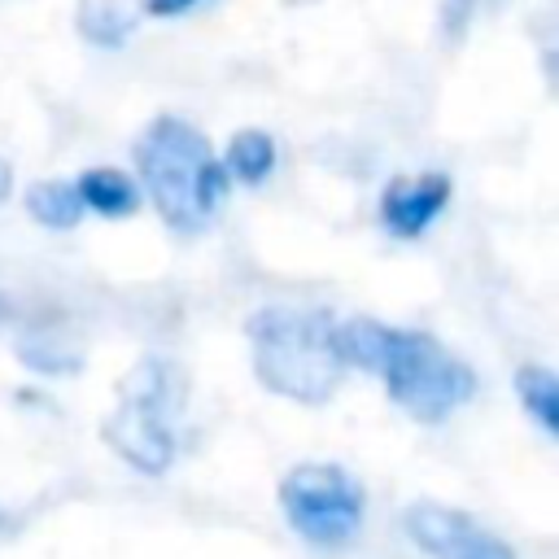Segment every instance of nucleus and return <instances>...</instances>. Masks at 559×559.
Returning a JSON list of instances; mask_svg holds the SVG:
<instances>
[{
	"instance_id": "obj_1",
	"label": "nucleus",
	"mask_w": 559,
	"mask_h": 559,
	"mask_svg": "<svg viewBox=\"0 0 559 559\" xmlns=\"http://www.w3.org/2000/svg\"><path fill=\"white\" fill-rule=\"evenodd\" d=\"M336 354L345 367L380 376L389 397L419 424H441L476 393V371L428 332L389 328L380 319H345L336 323Z\"/></svg>"
},
{
	"instance_id": "obj_2",
	"label": "nucleus",
	"mask_w": 559,
	"mask_h": 559,
	"mask_svg": "<svg viewBox=\"0 0 559 559\" xmlns=\"http://www.w3.org/2000/svg\"><path fill=\"white\" fill-rule=\"evenodd\" d=\"M135 166L162 223L175 231H201L227 197V170L210 140L183 118H153L135 140Z\"/></svg>"
},
{
	"instance_id": "obj_3",
	"label": "nucleus",
	"mask_w": 559,
	"mask_h": 559,
	"mask_svg": "<svg viewBox=\"0 0 559 559\" xmlns=\"http://www.w3.org/2000/svg\"><path fill=\"white\" fill-rule=\"evenodd\" d=\"M245 332L253 345V371L271 393L301 406H323L336 393L345 358L336 354V319L328 310L266 306L249 314Z\"/></svg>"
},
{
	"instance_id": "obj_4",
	"label": "nucleus",
	"mask_w": 559,
	"mask_h": 559,
	"mask_svg": "<svg viewBox=\"0 0 559 559\" xmlns=\"http://www.w3.org/2000/svg\"><path fill=\"white\" fill-rule=\"evenodd\" d=\"M280 507L301 542L319 550L349 546L362 528V485L336 463H301L280 480Z\"/></svg>"
},
{
	"instance_id": "obj_5",
	"label": "nucleus",
	"mask_w": 559,
	"mask_h": 559,
	"mask_svg": "<svg viewBox=\"0 0 559 559\" xmlns=\"http://www.w3.org/2000/svg\"><path fill=\"white\" fill-rule=\"evenodd\" d=\"M166 397L170 380L157 362H144L122 384V402L105 419V441L118 450L122 463H131L144 476H162L175 463V437L166 424Z\"/></svg>"
},
{
	"instance_id": "obj_6",
	"label": "nucleus",
	"mask_w": 559,
	"mask_h": 559,
	"mask_svg": "<svg viewBox=\"0 0 559 559\" xmlns=\"http://www.w3.org/2000/svg\"><path fill=\"white\" fill-rule=\"evenodd\" d=\"M402 528H406V537H411L419 550H428L432 559H515V550H511L502 537L485 533L472 515L450 511V507H437V502H415V507H406Z\"/></svg>"
},
{
	"instance_id": "obj_7",
	"label": "nucleus",
	"mask_w": 559,
	"mask_h": 559,
	"mask_svg": "<svg viewBox=\"0 0 559 559\" xmlns=\"http://www.w3.org/2000/svg\"><path fill=\"white\" fill-rule=\"evenodd\" d=\"M450 175L441 170H428V175H397L384 183L380 192V223L389 236L397 240H411L419 231H428V223L450 205Z\"/></svg>"
},
{
	"instance_id": "obj_8",
	"label": "nucleus",
	"mask_w": 559,
	"mask_h": 559,
	"mask_svg": "<svg viewBox=\"0 0 559 559\" xmlns=\"http://www.w3.org/2000/svg\"><path fill=\"white\" fill-rule=\"evenodd\" d=\"M74 192L83 201V210H96L105 218H127L140 210V188L131 175L114 170V166H92L74 179Z\"/></svg>"
},
{
	"instance_id": "obj_9",
	"label": "nucleus",
	"mask_w": 559,
	"mask_h": 559,
	"mask_svg": "<svg viewBox=\"0 0 559 559\" xmlns=\"http://www.w3.org/2000/svg\"><path fill=\"white\" fill-rule=\"evenodd\" d=\"M135 22H140L135 0H79V31L96 48H122Z\"/></svg>"
},
{
	"instance_id": "obj_10",
	"label": "nucleus",
	"mask_w": 559,
	"mask_h": 559,
	"mask_svg": "<svg viewBox=\"0 0 559 559\" xmlns=\"http://www.w3.org/2000/svg\"><path fill=\"white\" fill-rule=\"evenodd\" d=\"M275 140L266 135V131H258V127H249V131H236L231 135V144H227V157H218L223 162V170H227V179H240V183H262L271 170H275Z\"/></svg>"
},
{
	"instance_id": "obj_11",
	"label": "nucleus",
	"mask_w": 559,
	"mask_h": 559,
	"mask_svg": "<svg viewBox=\"0 0 559 559\" xmlns=\"http://www.w3.org/2000/svg\"><path fill=\"white\" fill-rule=\"evenodd\" d=\"M26 210H31L35 223H44V227H52V231H70V227H79V218H83V201H79V192H74L70 179L31 183V188H26Z\"/></svg>"
},
{
	"instance_id": "obj_12",
	"label": "nucleus",
	"mask_w": 559,
	"mask_h": 559,
	"mask_svg": "<svg viewBox=\"0 0 559 559\" xmlns=\"http://www.w3.org/2000/svg\"><path fill=\"white\" fill-rule=\"evenodd\" d=\"M515 393H520V402H524V411L542 424V432H559V380H555V371L550 367H537V362H528V367H520L515 371Z\"/></svg>"
},
{
	"instance_id": "obj_13",
	"label": "nucleus",
	"mask_w": 559,
	"mask_h": 559,
	"mask_svg": "<svg viewBox=\"0 0 559 559\" xmlns=\"http://www.w3.org/2000/svg\"><path fill=\"white\" fill-rule=\"evenodd\" d=\"M197 0H144V9L153 13V17H179L183 9H192Z\"/></svg>"
},
{
	"instance_id": "obj_14",
	"label": "nucleus",
	"mask_w": 559,
	"mask_h": 559,
	"mask_svg": "<svg viewBox=\"0 0 559 559\" xmlns=\"http://www.w3.org/2000/svg\"><path fill=\"white\" fill-rule=\"evenodd\" d=\"M9 192H13V166H9L4 157H0V201H4Z\"/></svg>"
}]
</instances>
